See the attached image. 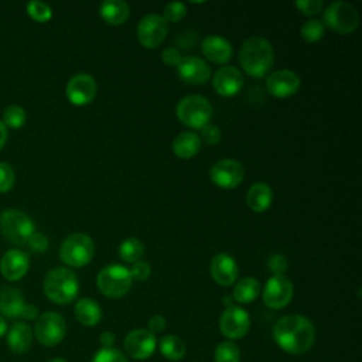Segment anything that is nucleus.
Segmentation results:
<instances>
[{"label": "nucleus", "mask_w": 362, "mask_h": 362, "mask_svg": "<svg viewBox=\"0 0 362 362\" xmlns=\"http://www.w3.org/2000/svg\"><path fill=\"white\" fill-rule=\"evenodd\" d=\"M273 338L279 348L291 355L307 352L315 341L314 324L304 315L290 314L281 317L273 327Z\"/></svg>", "instance_id": "nucleus-1"}, {"label": "nucleus", "mask_w": 362, "mask_h": 362, "mask_svg": "<svg viewBox=\"0 0 362 362\" xmlns=\"http://www.w3.org/2000/svg\"><path fill=\"white\" fill-rule=\"evenodd\" d=\"M273 57L274 54L272 44L259 35L245 40L239 49L240 66L253 78H262L269 74L273 65Z\"/></svg>", "instance_id": "nucleus-2"}, {"label": "nucleus", "mask_w": 362, "mask_h": 362, "mask_svg": "<svg viewBox=\"0 0 362 362\" xmlns=\"http://www.w3.org/2000/svg\"><path fill=\"white\" fill-rule=\"evenodd\" d=\"M44 293L55 304H68L74 301L79 291L76 274L66 267H55L44 277Z\"/></svg>", "instance_id": "nucleus-3"}, {"label": "nucleus", "mask_w": 362, "mask_h": 362, "mask_svg": "<svg viewBox=\"0 0 362 362\" xmlns=\"http://www.w3.org/2000/svg\"><path fill=\"white\" fill-rule=\"evenodd\" d=\"M178 120L191 129H202L212 117V106L201 95H188L180 99L175 109Z\"/></svg>", "instance_id": "nucleus-4"}, {"label": "nucleus", "mask_w": 362, "mask_h": 362, "mask_svg": "<svg viewBox=\"0 0 362 362\" xmlns=\"http://www.w3.org/2000/svg\"><path fill=\"white\" fill-rule=\"evenodd\" d=\"M132 283L130 272L123 264H109L103 267L96 277L99 291L109 298L123 297L130 290Z\"/></svg>", "instance_id": "nucleus-5"}, {"label": "nucleus", "mask_w": 362, "mask_h": 362, "mask_svg": "<svg viewBox=\"0 0 362 362\" xmlns=\"http://www.w3.org/2000/svg\"><path fill=\"white\" fill-rule=\"evenodd\" d=\"M95 253V245L86 233H72L61 245V260L71 267H82L88 264Z\"/></svg>", "instance_id": "nucleus-6"}, {"label": "nucleus", "mask_w": 362, "mask_h": 362, "mask_svg": "<svg viewBox=\"0 0 362 362\" xmlns=\"http://www.w3.org/2000/svg\"><path fill=\"white\" fill-rule=\"evenodd\" d=\"M33 219L20 209H6L0 215L1 233L16 245H24L34 233Z\"/></svg>", "instance_id": "nucleus-7"}, {"label": "nucleus", "mask_w": 362, "mask_h": 362, "mask_svg": "<svg viewBox=\"0 0 362 362\" xmlns=\"http://www.w3.org/2000/svg\"><path fill=\"white\" fill-rule=\"evenodd\" d=\"M324 23L334 33L346 35L359 25V13L348 1H334L324 11Z\"/></svg>", "instance_id": "nucleus-8"}, {"label": "nucleus", "mask_w": 362, "mask_h": 362, "mask_svg": "<svg viewBox=\"0 0 362 362\" xmlns=\"http://www.w3.org/2000/svg\"><path fill=\"white\" fill-rule=\"evenodd\" d=\"M66 334V324L64 317L55 311H45L37 317L34 325V335L44 346L58 345Z\"/></svg>", "instance_id": "nucleus-9"}, {"label": "nucleus", "mask_w": 362, "mask_h": 362, "mask_svg": "<svg viewBox=\"0 0 362 362\" xmlns=\"http://www.w3.org/2000/svg\"><path fill=\"white\" fill-rule=\"evenodd\" d=\"M168 33V23L160 14H147L137 24V40L144 48H157Z\"/></svg>", "instance_id": "nucleus-10"}, {"label": "nucleus", "mask_w": 362, "mask_h": 362, "mask_svg": "<svg viewBox=\"0 0 362 362\" xmlns=\"http://www.w3.org/2000/svg\"><path fill=\"white\" fill-rule=\"evenodd\" d=\"M293 293L294 287L291 280L284 274H279L267 279L262 293V298L269 308L280 310L291 301Z\"/></svg>", "instance_id": "nucleus-11"}, {"label": "nucleus", "mask_w": 362, "mask_h": 362, "mask_svg": "<svg viewBox=\"0 0 362 362\" xmlns=\"http://www.w3.org/2000/svg\"><path fill=\"white\" fill-rule=\"evenodd\" d=\"M211 181L223 189H232L240 185L245 178L243 165L233 158L218 160L209 171Z\"/></svg>", "instance_id": "nucleus-12"}, {"label": "nucleus", "mask_w": 362, "mask_h": 362, "mask_svg": "<svg viewBox=\"0 0 362 362\" xmlns=\"http://www.w3.org/2000/svg\"><path fill=\"white\" fill-rule=\"evenodd\" d=\"M250 328V318L246 310L239 305H229L219 318V329L229 339L243 338Z\"/></svg>", "instance_id": "nucleus-13"}, {"label": "nucleus", "mask_w": 362, "mask_h": 362, "mask_svg": "<svg viewBox=\"0 0 362 362\" xmlns=\"http://www.w3.org/2000/svg\"><path fill=\"white\" fill-rule=\"evenodd\" d=\"M124 345V351L129 356H132L133 359H147L153 355V352L156 351V335L151 334L148 329L144 328H137L130 331L123 341Z\"/></svg>", "instance_id": "nucleus-14"}, {"label": "nucleus", "mask_w": 362, "mask_h": 362, "mask_svg": "<svg viewBox=\"0 0 362 362\" xmlns=\"http://www.w3.org/2000/svg\"><path fill=\"white\" fill-rule=\"evenodd\" d=\"M96 82L88 74H76L66 83V98L75 106H85L96 96Z\"/></svg>", "instance_id": "nucleus-15"}, {"label": "nucleus", "mask_w": 362, "mask_h": 362, "mask_svg": "<svg viewBox=\"0 0 362 362\" xmlns=\"http://www.w3.org/2000/svg\"><path fill=\"white\" fill-rule=\"evenodd\" d=\"M301 85L300 76L290 69H279L267 75L266 89L276 98H288L294 95Z\"/></svg>", "instance_id": "nucleus-16"}, {"label": "nucleus", "mask_w": 362, "mask_h": 362, "mask_svg": "<svg viewBox=\"0 0 362 362\" xmlns=\"http://www.w3.org/2000/svg\"><path fill=\"white\" fill-rule=\"evenodd\" d=\"M175 68L180 79L189 85H202L211 78L209 65L198 57H182Z\"/></svg>", "instance_id": "nucleus-17"}, {"label": "nucleus", "mask_w": 362, "mask_h": 362, "mask_svg": "<svg viewBox=\"0 0 362 362\" xmlns=\"http://www.w3.org/2000/svg\"><path fill=\"white\" fill-rule=\"evenodd\" d=\"M30 267V257L20 249L7 250L0 260L1 276L8 281H17L23 279Z\"/></svg>", "instance_id": "nucleus-18"}, {"label": "nucleus", "mask_w": 362, "mask_h": 362, "mask_svg": "<svg viewBox=\"0 0 362 362\" xmlns=\"http://www.w3.org/2000/svg\"><path fill=\"white\" fill-rule=\"evenodd\" d=\"M212 86L221 96L230 98L240 92L243 86V75L235 66H222L219 68L212 79Z\"/></svg>", "instance_id": "nucleus-19"}, {"label": "nucleus", "mask_w": 362, "mask_h": 362, "mask_svg": "<svg viewBox=\"0 0 362 362\" xmlns=\"http://www.w3.org/2000/svg\"><path fill=\"white\" fill-rule=\"evenodd\" d=\"M211 276L219 286H230L238 280L239 266L235 259L226 253H218L211 260Z\"/></svg>", "instance_id": "nucleus-20"}, {"label": "nucleus", "mask_w": 362, "mask_h": 362, "mask_svg": "<svg viewBox=\"0 0 362 362\" xmlns=\"http://www.w3.org/2000/svg\"><path fill=\"white\" fill-rule=\"evenodd\" d=\"M201 49L204 57L214 64H226L233 54L230 42L218 34L206 35L202 41Z\"/></svg>", "instance_id": "nucleus-21"}, {"label": "nucleus", "mask_w": 362, "mask_h": 362, "mask_svg": "<svg viewBox=\"0 0 362 362\" xmlns=\"http://www.w3.org/2000/svg\"><path fill=\"white\" fill-rule=\"evenodd\" d=\"M24 297L20 290L6 286L0 288V315L7 318H21L25 308Z\"/></svg>", "instance_id": "nucleus-22"}, {"label": "nucleus", "mask_w": 362, "mask_h": 362, "mask_svg": "<svg viewBox=\"0 0 362 362\" xmlns=\"http://www.w3.org/2000/svg\"><path fill=\"white\" fill-rule=\"evenodd\" d=\"M33 335V329L27 322H14L7 332V345L14 354H24L31 346Z\"/></svg>", "instance_id": "nucleus-23"}, {"label": "nucleus", "mask_w": 362, "mask_h": 362, "mask_svg": "<svg viewBox=\"0 0 362 362\" xmlns=\"http://www.w3.org/2000/svg\"><path fill=\"white\" fill-rule=\"evenodd\" d=\"M273 202V189L266 182H255L247 194L246 204L253 212H264Z\"/></svg>", "instance_id": "nucleus-24"}, {"label": "nucleus", "mask_w": 362, "mask_h": 362, "mask_svg": "<svg viewBox=\"0 0 362 362\" xmlns=\"http://www.w3.org/2000/svg\"><path fill=\"white\" fill-rule=\"evenodd\" d=\"M201 139L194 132H181L173 141V151L178 158L189 160L201 150Z\"/></svg>", "instance_id": "nucleus-25"}, {"label": "nucleus", "mask_w": 362, "mask_h": 362, "mask_svg": "<svg viewBox=\"0 0 362 362\" xmlns=\"http://www.w3.org/2000/svg\"><path fill=\"white\" fill-rule=\"evenodd\" d=\"M99 14L107 24L120 25L129 18L130 8L123 0H106L100 4Z\"/></svg>", "instance_id": "nucleus-26"}, {"label": "nucleus", "mask_w": 362, "mask_h": 362, "mask_svg": "<svg viewBox=\"0 0 362 362\" xmlns=\"http://www.w3.org/2000/svg\"><path fill=\"white\" fill-rule=\"evenodd\" d=\"M75 317L76 320L86 327H93L96 325L100 318H102V310L99 307V304L88 297L79 298L75 304Z\"/></svg>", "instance_id": "nucleus-27"}, {"label": "nucleus", "mask_w": 362, "mask_h": 362, "mask_svg": "<svg viewBox=\"0 0 362 362\" xmlns=\"http://www.w3.org/2000/svg\"><path fill=\"white\" fill-rule=\"evenodd\" d=\"M260 294V283L255 277H245L239 280L232 293L233 301H238L240 304H249L255 301Z\"/></svg>", "instance_id": "nucleus-28"}, {"label": "nucleus", "mask_w": 362, "mask_h": 362, "mask_svg": "<svg viewBox=\"0 0 362 362\" xmlns=\"http://www.w3.org/2000/svg\"><path fill=\"white\" fill-rule=\"evenodd\" d=\"M160 352L168 361H180L185 355V344L177 335H165L160 339Z\"/></svg>", "instance_id": "nucleus-29"}, {"label": "nucleus", "mask_w": 362, "mask_h": 362, "mask_svg": "<svg viewBox=\"0 0 362 362\" xmlns=\"http://www.w3.org/2000/svg\"><path fill=\"white\" fill-rule=\"evenodd\" d=\"M144 253V245L137 238H127L119 246V256L126 263H134L141 259Z\"/></svg>", "instance_id": "nucleus-30"}, {"label": "nucleus", "mask_w": 362, "mask_h": 362, "mask_svg": "<svg viewBox=\"0 0 362 362\" xmlns=\"http://www.w3.org/2000/svg\"><path fill=\"white\" fill-rule=\"evenodd\" d=\"M240 359V349L232 341L221 342L214 354L215 362H239Z\"/></svg>", "instance_id": "nucleus-31"}, {"label": "nucleus", "mask_w": 362, "mask_h": 362, "mask_svg": "<svg viewBox=\"0 0 362 362\" xmlns=\"http://www.w3.org/2000/svg\"><path fill=\"white\" fill-rule=\"evenodd\" d=\"M25 119H27L25 110L18 105H10L8 107L4 109L3 123L6 127L20 129L25 123Z\"/></svg>", "instance_id": "nucleus-32"}, {"label": "nucleus", "mask_w": 362, "mask_h": 362, "mask_svg": "<svg viewBox=\"0 0 362 362\" xmlns=\"http://www.w3.org/2000/svg\"><path fill=\"white\" fill-rule=\"evenodd\" d=\"M325 25L318 20H308L301 25V38L307 42H317L324 37Z\"/></svg>", "instance_id": "nucleus-33"}, {"label": "nucleus", "mask_w": 362, "mask_h": 362, "mask_svg": "<svg viewBox=\"0 0 362 362\" xmlns=\"http://www.w3.org/2000/svg\"><path fill=\"white\" fill-rule=\"evenodd\" d=\"M27 13L38 23H45L52 17V8L47 3L38 0H33L27 4Z\"/></svg>", "instance_id": "nucleus-34"}, {"label": "nucleus", "mask_w": 362, "mask_h": 362, "mask_svg": "<svg viewBox=\"0 0 362 362\" xmlns=\"http://www.w3.org/2000/svg\"><path fill=\"white\" fill-rule=\"evenodd\" d=\"M187 14V7L184 3L181 1H173L164 6L163 10V18L167 23H177L180 20H182Z\"/></svg>", "instance_id": "nucleus-35"}, {"label": "nucleus", "mask_w": 362, "mask_h": 362, "mask_svg": "<svg viewBox=\"0 0 362 362\" xmlns=\"http://www.w3.org/2000/svg\"><path fill=\"white\" fill-rule=\"evenodd\" d=\"M92 362H129L122 351L116 348H102L99 349Z\"/></svg>", "instance_id": "nucleus-36"}, {"label": "nucleus", "mask_w": 362, "mask_h": 362, "mask_svg": "<svg viewBox=\"0 0 362 362\" xmlns=\"http://www.w3.org/2000/svg\"><path fill=\"white\" fill-rule=\"evenodd\" d=\"M16 182V174L10 164L0 161V192H8Z\"/></svg>", "instance_id": "nucleus-37"}, {"label": "nucleus", "mask_w": 362, "mask_h": 362, "mask_svg": "<svg viewBox=\"0 0 362 362\" xmlns=\"http://www.w3.org/2000/svg\"><path fill=\"white\" fill-rule=\"evenodd\" d=\"M296 7L301 14L313 17L320 11H322L324 3L321 0H298L296 1Z\"/></svg>", "instance_id": "nucleus-38"}, {"label": "nucleus", "mask_w": 362, "mask_h": 362, "mask_svg": "<svg viewBox=\"0 0 362 362\" xmlns=\"http://www.w3.org/2000/svg\"><path fill=\"white\" fill-rule=\"evenodd\" d=\"M288 262L287 257L283 255H272L267 260V269L270 270V273H273V276H279V274H284V272L287 270Z\"/></svg>", "instance_id": "nucleus-39"}, {"label": "nucleus", "mask_w": 362, "mask_h": 362, "mask_svg": "<svg viewBox=\"0 0 362 362\" xmlns=\"http://www.w3.org/2000/svg\"><path fill=\"white\" fill-rule=\"evenodd\" d=\"M130 272V276L133 280H137V281H143L146 279H148L150 276V264L144 260H137L134 263H132V267L129 269Z\"/></svg>", "instance_id": "nucleus-40"}, {"label": "nucleus", "mask_w": 362, "mask_h": 362, "mask_svg": "<svg viewBox=\"0 0 362 362\" xmlns=\"http://www.w3.org/2000/svg\"><path fill=\"white\" fill-rule=\"evenodd\" d=\"M221 136H222V133H221L219 127L215 126V124L208 123L206 126H204V127L201 129V137H199V139H201V141L204 140L206 144L212 146V144L219 143Z\"/></svg>", "instance_id": "nucleus-41"}, {"label": "nucleus", "mask_w": 362, "mask_h": 362, "mask_svg": "<svg viewBox=\"0 0 362 362\" xmlns=\"http://www.w3.org/2000/svg\"><path fill=\"white\" fill-rule=\"evenodd\" d=\"M28 247L35 253H42L48 249V238L44 233L34 232L28 239Z\"/></svg>", "instance_id": "nucleus-42"}, {"label": "nucleus", "mask_w": 362, "mask_h": 362, "mask_svg": "<svg viewBox=\"0 0 362 362\" xmlns=\"http://www.w3.org/2000/svg\"><path fill=\"white\" fill-rule=\"evenodd\" d=\"M181 54H180V51L177 49V48H174V47H168V48H165L163 52H161V59H163V62L165 64V65H168V66H177L178 65V62L181 61Z\"/></svg>", "instance_id": "nucleus-43"}, {"label": "nucleus", "mask_w": 362, "mask_h": 362, "mask_svg": "<svg viewBox=\"0 0 362 362\" xmlns=\"http://www.w3.org/2000/svg\"><path fill=\"white\" fill-rule=\"evenodd\" d=\"M165 325H167L165 318H164L163 315H160V314H156V315H153V317L148 320V331H150L151 334H154V335L158 334V332H161V331H164Z\"/></svg>", "instance_id": "nucleus-44"}, {"label": "nucleus", "mask_w": 362, "mask_h": 362, "mask_svg": "<svg viewBox=\"0 0 362 362\" xmlns=\"http://www.w3.org/2000/svg\"><path fill=\"white\" fill-rule=\"evenodd\" d=\"M115 334L113 332H110V331H105V332H102L100 334V337H99V341H100V344L103 345V348H112V345L115 344Z\"/></svg>", "instance_id": "nucleus-45"}, {"label": "nucleus", "mask_w": 362, "mask_h": 362, "mask_svg": "<svg viewBox=\"0 0 362 362\" xmlns=\"http://www.w3.org/2000/svg\"><path fill=\"white\" fill-rule=\"evenodd\" d=\"M38 317V310L34 304H27L25 308H24V313H23V317L24 320H37Z\"/></svg>", "instance_id": "nucleus-46"}, {"label": "nucleus", "mask_w": 362, "mask_h": 362, "mask_svg": "<svg viewBox=\"0 0 362 362\" xmlns=\"http://www.w3.org/2000/svg\"><path fill=\"white\" fill-rule=\"evenodd\" d=\"M7 141V127L4 126V123L0 120V150L3 148V146Z\"/></svg>", "instance_id": "nucleus-47"}, {"label": "nucleus", "mask_w": 362, "mask_h": 362, "mask_svg": "<svg viewBox=\"0 0 362 362\" xmlns=\"http://www.w3.org/2000/svg\"><path fill=\"white\" fill-rule=\"evenodd\" d=\"M7 332V322L4 320V317L0 315V338Z\"/></svg>", "instance_id": "nucleus-48"}, {"label": "nucleus", "mask_w": 362, "mask_h": 362, "mask_svg": "<svg viewBox=\"0 0 362 362\" xmlns=\"http://www.w3.org/2000/svg\"><path fill=\"white\" fill-rule=\"evenodd\" d=\"M222 303H223L225 308L229 307V305H233V298H232V296H223V297H222Z\"/></svg>", "instance_id": "nucleus-49"}, {"label": "nucleus", "mask_w": 362, "mask_h": 362, "mask_svg": "<svg viewBox=\"0 0 362 362\" xmlns=\"http://www.w3.org/2000/svg\"><path fill=\"white\" fill-rule=\"evenodd\" d=\"M49 362H68V361H65V359H62V358H54V359H51Z\"/></svg>", "instance_id": "nucleus-50"}]
</instances>
